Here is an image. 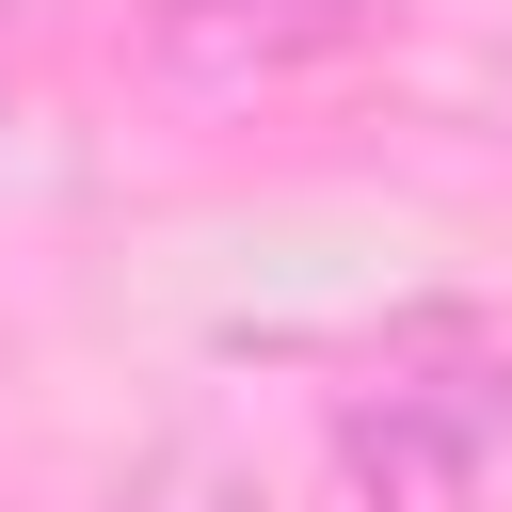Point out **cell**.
Returning <instances> with one entry per match:
<instances>
[{"label": "cell", "instance_id": "cell-1", "mask_svg": "<svg viewBox=\"0 0 512 512\" xmlns=\"http://www.w3.org/2000/svg\"><path fill=\"white\" fill-rule=\"evenodd\" d=\"M512 448V336L464 320V304H416L352 352L336 384V464L368 512H464Z\"/></svg>", "mask_w": 512, "mask_h": 512}, {"label": "cell", "instance_id": "cell-3", "mask_svg": "<svg viewBox=\"0 0 512 512\" xmlns=\"http://www.w3.org/2000/svg\"><path fill=\"white\" fill-rule=\"evenodd\" d=\"M128 512H272V496H256L240 464H160V480H144Z\"/></svg>", "mask_w": 512, "mask_h": 512}, {"label": "cell", "instance_id": "cell-2", "mask_svg": "<svg viewBox=\"0 0 512 512\" xmlns=\"http://www.w3.org/2000/svg\"><path fill=\"white\" fill-rule=\"evenodd\" d=\"M144 32H160V64L192 96H256V80L320 64V48H352V0H144Z\"/></svg>", "mask_w": 512, "mask_h": 512}]
</instances>
